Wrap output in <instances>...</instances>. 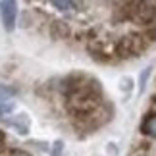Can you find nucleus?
<instances>
[{
  "label": "nucleus",
  "mask_w": 156,
  "mask_h": 156,
  "mask_svg": "<svg viewBox=\"0 0 156 156\" xmlns=\"http://www.w3.org/2000/svg\"><path fill=\"white\" fill-rule=\"evenodd\" d=\"M62 91L66 94V106L68 112L73 116V119H81L85 116H91L102 106V93L100 85L93 77L75 73L69 75L64 81Z\"/></svg>",
  "instance_id": "obj_1"
},
{
  "label": "nucleus",
  "mask_w": 156,
  "mask_h": 156,
  "mask_svg": "<svg viewBox=\"0 0 156 156\" xmlns=\"http://www.w3.org/2000/svg\"><path fill=\"white\" fill-rule=\"evenodd\" d=\"M147 46H148V39L145 35L131 33V35H125V37H122L118 41L116 52L122 58H133V56H141L147 50Z\"/></svg>",
  "instance_id": "obj_2"
},
{
  "label": "nucleus",
  "mask_w": 156,
  "mask_h": 156,
  "mask_svg": "<svg viewBox=\"0 0 156 156\" xmlns=\"http://www.w3.org/2000/svg\"><path fill=\"white\" fill-rule=\"evenodd\" d=\"M156 20V0H143V2L137 6L131 21L139 23V25H151Z\"/></svg>",
  "instance_id": "obj_3"
},
{
  "label": "nucleus",
  "mask_w": 156,
  "mask_h": 156,
  "mask_svg": "<svg viewBox=\"0 0 156 156\" xmlns=\"http://www.w3.org/2000/svg\"><path fill=\"white\" fill-rule=\"evenodd\" d=\"M0 20L6 31H14L17 21V0H0Z\"/></svg>",
  "instance_id": "obj_4"
},
{
  "label": "nucleus",
  "mask_w": 156,
  "mask_h": 156,
  "mask_svg": "<svg viewBox=\"0 0 156 156\" xmlns=\"http://www.w3.org/2000/svg\"><path fill=\"white\" fill-rule=\"evenodd\" d=\"M141 131L148 137H156V114H151L145 118V122L141 123Z\"/></svg>",
  "instance_id": "obj_5"
},
{
  "label": "nucleus",
  "mask_w": 156,
  "mask_h": 156,
  "mask_svg": "<svg viewBox=\"0 0 156 156\" xmlns=\"http://www.w3.org/2000/svg\"><path fill=\"white\" fill-rule=\"evenodd\" d=\"M54 8H58L60 12H73L77 10V2L75 0H50Z\"/></svg>",
  "instance_id": "obj_6"
},
{
  "label": "nucleus",
  "mask_w": 156,
  "mask_h": 156,
  "mask_svg": "<svg viewBox=\"0 0 156 156\" xmlns=\"http://www.w3.org/2000/svg\"><path fill=\"white\" fill-rule=\"evenodd\" d=\"M14 94H16V89L6 87V85H0V104H6V100H10Z\"/></svg>",
  "instance_id": "obj_7"
},
{
  "label": "nucleus",
  "mask_w": 156,
  "mask_h": 156,
  "mask_svg": "<svg viewBox=\"0 0 156 156\" xmlns=\"http://www.w3.org/2000/svg\"><path fill=\"white\" fill-rule=\"evenodd\" d=\"M52 31H54L56 37H66V35H69V29L66 27L62 21H54L52 23Z\"/></svg>",
  "instance_id": "obj_8"
},
{
  "label": "nucleus",
  "mask_w": 156,
  "mask_h": 156,
  "mask_svg": "<svg viewBox=\"0 0 156 156\" xmlns=\"http://www.w3.org/2000/svg\"><path fill=\"white\" fill-rule=\"evenodd\" d=\"M0 156H31V154H27L25 151H20V148H2Z\"/></svg>",
  "instance_id": "obj_9"
},
{
  "label": "nucleus",
  "mask_w": 156,
  "mask_h": 156,
  "mask_svg": "<svg viewBox=\"0 0 156 156\" xmlns=\"http://www.w3.org/2000/svg\"><path fill=\"white\" fill-rule=\"evenodd\" d=\"M14 110V104L12 102H6V104H0V116H4V114H8Z\"/></svg>",
  "instance_id": "obj_10"
}]
</instances>
